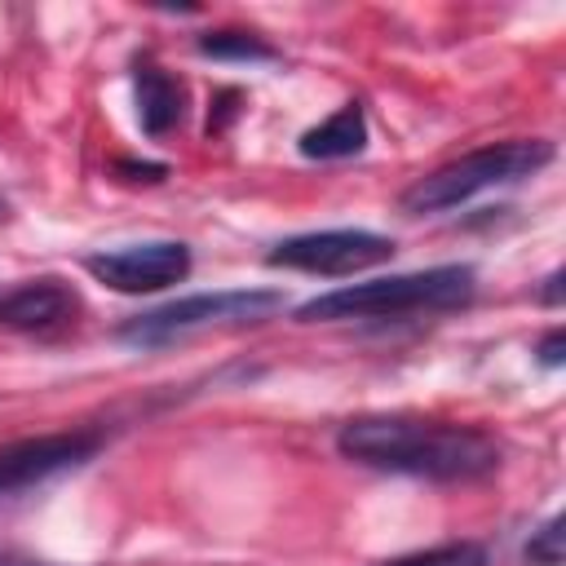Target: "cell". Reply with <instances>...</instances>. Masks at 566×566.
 <instances>
[{
  "label": "cell",
  "mask_w": 566,
  "mask_h": 566,
  "mask_svg": "<svg viewBox=\"0 0 566 566\" xmlns=\"http://www.w3.org/2000/svg\"><path fill=\"white\" fill-rule=\"evenodd\" d=\"M367 146V115L358 102H345L336 115L301 133V155L305 159H349Z\"/></svg>",
  "instance_id": "cell-9"
},
{
  "label": "cell",
  "mask_w": 566,
  "mask_h": 566,
  "mask_svg": "<svg viewBox=\"0 0 566 566\" xmlns=\"http://www.w3.org/2000/svg\"><path fill=\"white\" fill-rule=\"evenodd\" d=\"M102 447L97 433L88 429H71V433H40V438H18L0 447V495L40 486L66 469H80L84 460H93V451Z\"/></svg>",
  "instance_id": "cell-7"
},
{
  "label": "cell",
  "mask_w": 566,
  "mask_h": 566,
  "mask_svg": "<svg viewBox=\"0 0 566 566\" xmlns=\"http://www.w3.org/2000/svg\"><path fill=\"white\" fill-rule=\"evenodd\" d=\"M562 349H566V332L553 327V332L539 340V363H544V367H562Z\"/></svg>",
  "instance_id": "cell-14"
},
{
  "label": "cell",
  "mask_w": 566,
  "mask_h": 566,
  "mask_svg": "<svg viewBox=\"0 0 566 566\" xmlns=\"http://www.w3.org/2000/svg\"><path fill=\"white\" fill-rule=\"evenodd\" d=\"M566 517L562 513H553L535 535H531V544H526V562H535V566H562V539H566Z\"/></svg>",
  "instance_id": "cell-13"
},
{
  "label": "cell",
  "mask_w": 566,
  "mask_h": 566,
  "mask_svg": "<svg viewBox=\"0 0 566 566\" xmlns=\"http://www.w3.org/2000/svg\"><path fill=\"white\" fill-rule=\"evenodd\" d=\"M473 296V270L469 265H433L416 274H389L371 283H349L336 292H323L296 310L301 323H336V318H398L420 310H451Z\"/></svg>",
  "instance_id": "cell-2"
},
{
  "label": "cell",
  "mask_w": 566,
  "mask_h": 566,
  "mask_svg": "<svg viewBox=\"0 0 566 566\" xmlns=\"http://www.w3.org/2000/svg\"><path fill=\"white\" fill-rule=\"evenodd\" d=\"M553 159V146L539 142V137H513V142H495V146H482V150H469L433 172H424L416 186L402 190V212H447L482 190H495V186H509V181H522L531 172H539L544 164Z\"/></svg>",
  "instance_id": "cell-3"
},
{
  "label": "cell",
  "mask_w": 566,
  "mask_h": 566,
  "mask_svg": "<svg viewBox=\"0 0 566 566\" xmlns=\"http://www.w3.org/2000/svg\"><path fill=\"white\" fill-rule=\"evenodd\" d=\"M186 111V88L181 80H172L159 66H142L137 71V119L150 137H164Z\"/></svg>",
  "instance_id": "cell-10"
},
{
  "label": "cell",
  "mask_w": 566,
  "mask_h": 566,
  "mask_svg": "<svg viewBox=\"0 0 566 566\" xmlns=\"http://www.w3.org/2000/svg\"><path fill=\"white\" fill-rule=\"evenodd\" d=\"M75 305H80V296L62 279H31L0 301V323L18 327V332H44V327L66 323L75 314Z\"/></svg>",
  "instance_id": "cell-8"
},
{
  "label": "cell",
  "mask_w": 566,
  "mask_h": 566,
  "mask_svg": "<svg viewBox=\"0 0 566 566\" xmlns=\"http://www.w3.org/2000/svg\"><path fill=\"white\" fill-rule=\"evenodd\" d=\"M557 283H562V270H553V274H548V287H544V301H548V305H557V296H562V287H557Z\"/></svg>",
  "instance_id": "cell-15"
},
{
  "label": "cell",
  "mask_w": 566,
  "mask_h": 566,
  "mask_svg": "<svg viewBox=\"0 0 566 566\" xmlns=\"http://www.w3.org/2000/svg\"><path fill=\"white\" fill-rule=\"evenodd\" d=\"M385 566H486V548L473 539H451L438 548H420V553H402Z\"/></svg>",
  "instance_id": "cell-12"
},
{
  "label": "cell",
  "mask_w": 566,
  "mask_h": 566,
  "mask_svg": "<svg viewBox=\"0 0 566 566\" xmlns=\"http://www.w3.org/2000/svg\"><path fill=\"white\" fill-rule=\"evenodd\" d=\"M394 256V239L376 230H310L270 248V265L305 270V274H358Z\"/></svg>",
  "instance_id": "cell-5"
},
{
  "label": "cell",
  "mask_w": 566,
  "mask_h": 566,
  "mask_svg": "<svg viewBox=\"0 0 566 566\" xmlns=\"http://www.w3.org/2000/svg\"><path fill=\"white\" fill-rule=\"evenodd\" d=\"M0 217H4V199H0Z\"/></svg>",
  "instance_id": "cell-17"
},
{
  "label": "cell",
  "mask_w": 566,
  "mask_h": 566,
  "mask_svg": "<svg viewBox=\"0 0 566 566\" xmlns=\"http://www.w3.org/2000/svg\"><path fill=\"white\" fill-rule=\"evenodd\" d=\"M336 447L367 469L433 482H469L500 469V442L491 433L420 416H354L340 424Z\"/></svg>",
  "instance_id": "cell-1"
},
{
  "label": "cell",
  "mask_w": 566,
  "mask_h": 566,
  "mask_svg": "<svg viewBox=\"0 0 566 566\" xmlns=\"http://www.w3.org/2000/svg\"><path fill=\"white\" fill-rule=\"evenodd\" d=\"M0 566H40V562H27V557H13V553H0Z\"/></svg>",
  "instance_id": "cell-16"
},
{
  "label": "cell",
  "mask_w": 566,
  "mask_h": 566,
  "mask_svg": "<svg viewBox=\"0 0 566 566\" xmlns=\"http://www.w3.org/2000/svg\"><path fill=\"white\" fill-rule=\"evenodd\" d=\"M199 49L208 57H234V62H270L274 57V49L252 31H208L199 40Z\"/></svg>",
  "instance_id": "cell-11"
},
{
  "label": "cell",
  "mask_w": 566,
  "mask_h": 566,
  "mask_svg": "<svg viewBox=\"0 0 566 566\" xmlns=\"http://www.w3.org/2000/svg\"><path fill=\"white\" fill-rule=\"evenodd\" d=\"M283 310V292H270V287H226V292H195V296H181V301H168L159 310H146L137 318H128L119 327V340L124 345H137V349H155V345H168V340H181L190 332H203V327H239V323H261L270 314Z\"/></svg>",
  "instance_id": "cell-4"
},
{
  "label": "cell",
  "mask_w": 566,
  "mask_h": 566,
  "mask_svg": "<svg viewBox=\"0 0 566 566\" xmlns=\"http://www.w3.org/2000/svg\"><path fill=\"white\" fill-rule=\"evenodd\" d=\"M84 270L115 287V292H159L172 287L190 274V248L177 239H155V243H133V248H115V252H93L84 261Z\"/></svg>",
  "instance_id": "cell-6"
}]
</instances>
